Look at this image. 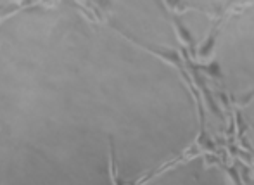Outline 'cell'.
Wrapping results in <instances>:
<instances>
[{
  "instance_id": "obj_1",
  "label": "cell",
  "mask_w": 254,
  "mask_h": 185,
  "mask_svg": "<svg viewBox=\"0 0 254 185\" xmlns=\"http://www.w3.org/2000/svg\"><path fill=\"white\" fill-rule=\"evenodd\" d=\"M201 131L180 66L87 3L0 17V185H138L194 154Z\"/></svg>"
},
{
  "instance_id": "obj_2",
  "label": "cell",
  "mask_w": 254,
  "mask_h": 185,
  "mask_svg": "<svg viewBox=\"0 0 254 185\" xmlns=\"http://www.w3.org/2000/svg\"><path fill=\"white\" fill-rule=\"evenodd\" d=\"M101 21L131 44L177 62L184 49L171 3L156 0L87 2Z\"/></svg>"
},
{
  "instance_id": "obj_3",
  "label": "cell",
  "mask_w": 254,
  "mask_h": 185,
  "mask_svg": "<svg viewBox=\"0 0 254 185\" xmlns=\"http://www.w3.org/2000/svg\"><path fill=\"white\" fill-rule=\"evenodd\" d=\"M211 67L237 106L254 95V2L234 5L221 19L211 45Z\"/></svg>"
},
{
  "instance_id": "obj_4",
  "label": "cell",
  "mask_w": 254,
  "mask_h": 185,
  "mask_svg": "<svg viewBox=\"0 0 254 185\" xmlns=\"http://www.w3.org/2000/svg\"><path fill=\"white\" fill-rule=\"evenodd\" d=\"M138 185H239L225 163L209 154H190Z\"/></svg>"
},
{
  "instance_id": "obj_5",
  "label": "cell",
  "mask_w": 254,
  "mask_h": 185,
  "mask_svg": "<svg viewBox=\"0 0 254 185\" xmlns=\"http://www.w3.org/2000/svg\"><path fill=\"white\" fill-rule=\"evenodd\" d=\"M175 12L178 30L184 42L192 45H201L211 38L213 40L220 23L216 16L220 12H230L234 9L232 3L223 2H177L171 3Z\"/></svg>"
},
{
  "instance_id": "obj_6",
  "label": "cell",
  "mask_w": 254,
  "mask_h": 185,
  "mask_svg": "<svg viewBox=\"0 0 254 185\" xmlns=\"http://www.w3.org/2000/svg\"><path fill=\"white\" fill-rule=\"evenodd\" d=\"M237 126L242 145L254 158V95L239 106Z\"/></svg>"
}]
</instances>
